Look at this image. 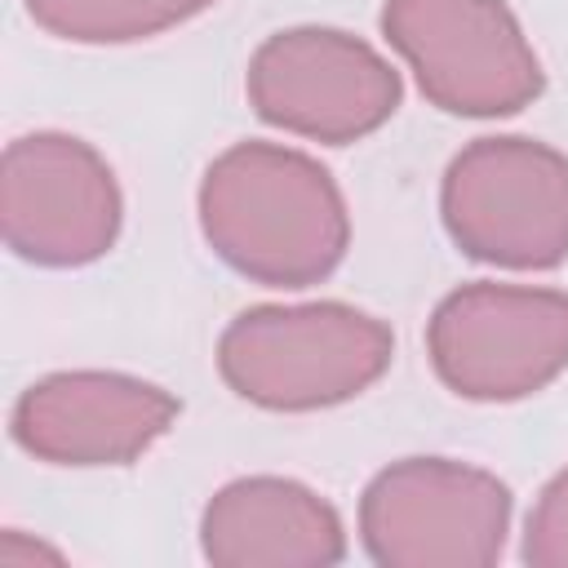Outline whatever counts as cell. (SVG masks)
Listing matches in <instances>:
<instances>
[{
  "instance_id": "1",
  "label": "cell",
  "mask_w": 568,
  "mask_h": 568,
  "mask_svg": "<svg viewBox=\"0 0 568 568\" xmlns=\"http://www.w3.org/2000/svg\"><path fill=\"white\" fill-rule=\"evenodd\" d=\"M209 248L253 284L306 288L351 248V213L333 173L284 142H235L200 178Z\"/></svg>"
},
{
  "instance_id": "2",
  "label": "cell",
  "mask_w": 568,
  "mask_h": 568,
  "mask_svg": "<svg viewBox=\"0 0 568 568\" xmlns=\"http://www.w3.org/2000/svg\"><path fill=\"white\" fill-rule=\"evenodd\" d=\"M395 359V333L346 302L248 306L217 337L222 382L271 413H315L364 395Z\"/></svg>"
},
{
  "instance_id": "3",
  "label": "cell",
  "mask_w": 568,
  "mask_h": 568,
  "mask_svg": "<svg viewBox=\"0 0 568 568\" xmlns=\"http://www.w3.org/2000/svg\"><path fill=\"white\" fill-rule=\"evenodd\" d=\"M439 217L475 262L550 271L568 257V155L519 133L475 138L444 169Z\"/></svg>"
},
{
  "instance_id": "4",
  "label": "cell",
  "mask_w": 568,
  "mask_h": 568,
  "mask_svg": "<svg viewBox=\"0 0 568 568\" xmlns=\"http://www.w3.org/2000/svg\"><path fill=\"white\" fill-rule=\"evenodd\" d=\"M510 488L457 457H404L359 497V541L382 568H488L506 550Z\"/></svg>"
},
{
  "instance_id": "5",
  "label": "cell",
  "mask_w": 568,
  "mask_h": 568,
  "mask_svg": "<svg viewBox=\"0 0 568 568\" xmlns=\"http://www.w3.org/2000/svg\"><path fill=\"white\" fill-rule=\"evenodd\" d=\"M382 36L408 62L422 98L448 115H515L546 84L506 0H386Z\"/></svg>"
},
{
  "instance_id": "6",
  "label": "cell",
  "mask_w": 568,
  "mask_h": 568,
  "mask_svg": "<svg viewBox=\"0 0 568 568\" xmlns=\"http://www.w3.org/2000/svg\"><path fill=\"white\" fill-rule=\"evenodd\" d=\"M435 377L475 404H515L568 368V293L475 280L426 320Z\"/></svg>"
},
{
  "instance_id": "7",
  "label": "cell",
  "mask_w": 568,
  "mask_h": 568,
  "mask_svg": "<svg viewBox=\"0 0 568 568\" xmlns=\"http://www.w3.org/2000/svg\"><path fill=\"white\" fill-rule=\"evenodd\" d=\"M244 89L266 124L324 146L377 133L404 98L399 71L368 40L337 27L266 36L248 58Z\"/></svg>"
},
{
  "instance_id": "8",
  "label": "cell",
  "mask_w": 568,
  "mask_h": 568,
  "mask_svg": "<svg viewBox=\"0 0 568 568\" xmlns=\"http://www.w3.org/2000/svg\"><path fill=\"white\" fill-rule=\"evenodd\" d=\"M124 200L111 164L75 133L40 129L4 146L0 231L31 266H89L120 240Z\"/></svg>"
},
{
  "instance_id": "9",
  "label": "cell",
  "mask_w": 568,
  "mask_h": 568,
  "mask_svg": "<svg viewBox=\"0 0 568 568\" xmlns=\"http://www.w3.org/2000/svg\"><path fill=\"white\" fill-rule=\"evenodd\" d=\"M182 417L178 395L133 373L71 368L31 382L9 435L22 453L49 466H129Z\"/></svg>"
},
{
  "instance_id": "10",
  "label": "cell",
  "mask_w": 568,
  "mask_h": 568,
  "mask_svg": "<svg viewBox=\"0 0 568 568\" xmlns=\"http://www.w3.org/2000/svg\"><path fill=\"white\" fill-rule=\"evenodd\" d=\"M200 550L217 568H328L346 559V528L315 488L244 475L209 497Z\"/></svg>"
},
{
  "instance_id": "11",
  "label": "cell",
  "mask_w": 568,
  "mask_h": 568,
  "mask_svg": "<svg viewBox=\"0 0 568 568\" xmlns=\"http://www.w3.org/2000/svg\"><path fill=\"white\" fill-rule=\"evenodd\" d=\"M217 0H27L40 31L71 44H133L182 27Z\"/></svg>"
},
{
  "instance_id": "12",
  "label": "cell",
  "mask_w": 568,
  "mask_h": 568,
  "mask_svg": "<svg viewBox=\"0 0 568 568\" xmlns=\"http://www.w3.org/2000/svg\"><path fill=\"white\" fill-rule=\"evenodd\" d=\"M519 555L532 568H568V466L537 493Z\"/></svg>"
},
{
  "instance_id": "13",
  "label": "cell",
  "mask_w": 568,
  "mask_h": 568,
  "mask_svg": "<svg viewBox=\"0 0 568 568\" xmlns=\"http://www.w3.org/2000/svg\"><path fill=\"white\" fill-rule=\"evenodd\" d=\"M31 564H62V550L31 541L18 528H4L0 532V568H31Z\"/></svg>"
}]
</instances>
